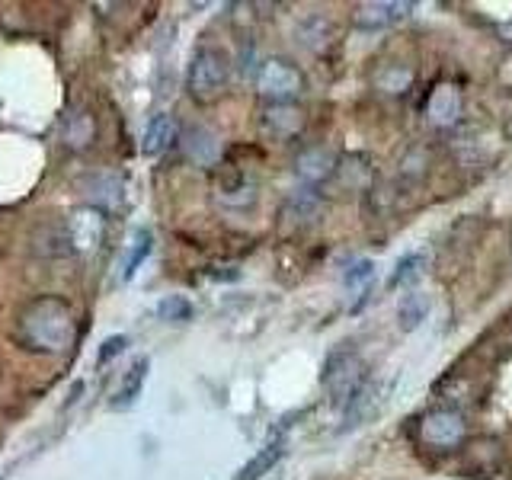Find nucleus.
Masks as SVG:
<instances>
[{
    "label": "nucleus",
    "mask_w": 512,
    "mask_h": 480,
    "mask_svg": "<svg viewBox=\"0 0 512 480\" xmlns=\"http://www.w3.org/2000/svg\"><path fill=\"white\" fill-rule=\"evenodd\" d=\"M183 148H186V154H189L192 160H196V164L212 167V164H218L221 141H218V135L212 132V128L192 125V128H186V135H183Z\"/></svg>",
    "instance_id": "f8f14e48"
},
{
    "label": "nucleus",
    "mask_w": 512,
    "mask_h": 480,
    "mask_svg": "<svg viewBox=\"0 0 512 480\" xmlns=\"http://www.w3.org/2000/svg\"><path fill=\"white\" fill-rule=\"evenodd\" d=\"M285 455V442H269L263 452H256L244 468L237 471V477L234 480H260L266 471H272V464H276L279 458Z\"/></svg>",
    "instance_id": "dca6fc26"
},
{
    "label": "nucleus",
    "mask_w": 512,
    "mask_h": 480,
    "mask_svg": "<svg viewBox=\"0 0 512 480\" xmlns=\"http://www.w3.org/2000/svg\"><path fill=\"white\" fill-rule=\"evenodd\" d=\"M426 314H429V298H426V295H420V292H410V295L400 298V308H397V327L404 330V333H410V330H416V327L423 324Z\"/></svg>",
    "instance_id": "f3484780"
},
{
    "label": "nucleus",
    "mask_w": 512,
    "mask_h": 480,
    "mask_svg": "<svg viewBox=\"0 0 512 480\" xmlns=\"http://www.w3.org/2000/svg\"><path fill=\"white\" fill-rule=\"evenodd\" d=\"M148 253H151V234L138 231L132 237V247H128V256H125V263H122V282L135 279V272L141 269L144 260H148Z\"/></svg>",
    "instance_id": "aec40b11"
},
{
    "label": "nucleus",
    "mask_w": 512,
    "mask_h": 480,
    "mask_svg": "<svg viewBox=\"0 0 512 480\" xmlns=\"http://www.w3.org/2000/svg\"><path fill=\"white\" fill-rule=\"evenodd\" d=\"M461 109H464L461 90L452 87V84H439L436 90L429 93V100H426V119L436 128H448V125L458 122Z\"/></svg>",
    "instance_id": "6e6552de"
},
{
    "label": "nucleus",
    "mask_w": 512,
    "mask_h": 480,
    "mask_svg": "<svg viewBox=\"0 0 512 480\" xmlns=\"http://www.w3.org/2000/svg\"><path fill=\"white\" fill-rule=\"evenodd\" d=\"M375 84H378V90H384V93H407L410 90V84H413V71H400L397 64L394 68H384L378 77H375Z\"/></svg>",
    "instance_id": "4be33fe9"
},
{
    "label": "nucleus",
    "mask_w": 512,
    "mask_h": 480,
    "mask_svg": "<svg viewBox=\"0 0 512 480\" xmlns=\"http://www.w3.org/2000/svg\"><path fill=\"white\" fill-rule=\"evenodd\" d=\"M324 388L330 394L333 407H349V400L356 397L365 388V362L359 352L352 349H340L333 352L324 365Z\"/></svg>",
    "instance_id": "7ed1b4c3"
},
{
    "label": "nucleus",
    "mask_w": 512,
    "mask_h": 480,
    "mask_svg": "<svg viewBox=\"0 0 512 480\" xmlns=\"http://www.w3.org/2000/svg\"><path fill=\"white\" fill-rule=\"evenodd\" d=\"M84 189L90 192L93 202H103V205L116 208L122 202L125 183H122V176H116V173H93L84 180Z\"/></svg>",
    "instance_id": "4468645a"
},
{
    "label": "nucleus",
    "mask_w": 512,
    "mask_h": 480,
    "mask_svg": "<svg viewBox=\"0 0 512 480\" xmlns=\"http://www.w3.org/2000/svg\"><path fill=\"white\" fill-rule=\"evenodd\" d=\"M375 279V263L372 260H356L343 269V288L346 292H356L362 298V292H368V285Z\"/></svg>",
    "instance_id": "6ab92c4d"
},
{
    "label": "nucleus",
    "mask_w": 512,
    "mask_h": 480,
    "mask_svg": "<svg viewBox=\"0 0 512 480\" xmlns=\"http://www.w3.org/2000/svg\"><path fill=\"white\" fill-rule=\"evenodd\" d=\"M125 346H128V336H122V333H116V336H109V340H103L100 352H96V362H100V365L112 362V359H116V356H119V352H125Z\"/></svg>",
    "instance_id": "5701e85b"
},
{
    "label": "nucleus",
    "mask_w": 512,
    "mask_h": 480,
    "mask_svg": "<svg viewBox=\"0 0 512 480\" xmlns=\"http://www.w3.org/2000/svg\"><path fill=\"white\" fill-rule=\"evenodd\" d=\"M423 269H426V256L423 253L400 256V260L394 263V272L388 276V288H410L413 282L423 279Z\"/></svg>",
    "instance_id": "a211bd4d"
},
{
    "label": "nucleus",
    "mask_w": 512,
    "mask_h": 480,
    "mask_svg": "<svg viewBox=\"0 0 512 480\" xmlns=\"http://www.w3.org/2000/svg\"><path fill=\"white\" fill-rule=\"evenodd\" d=\"M420 436L426 445L439 448V452H448V448H458L464 442V436H468V423H464V416L458 410L439 407V410H429L420 420Z\"/></svg>",
    "instance_id": "39448f33"
},
{
    "label": "nucleus",
    "mask_w": 512,
    "mask_h": 480,
    "mask_svg": "<svg viewBox=\"0 0 512 480\" xmlns=\"http://www.w3.org/2000/svg\"><path fill=\"white\" fill-rule=\"evenodd\" d=\"M148 368H151V359L148 356H138L132 365H128V372L122 375L116 394L109 397V410L112 413H125L138 404V397L144 391V381H148Z\"/></svg>",
    "instance_id": "0eeeda50"
},
{
    "label": "nucleus",
    "mask_w": 512,
    "mask_h": 480,
    "mask_svg": "<svg viewBox=\"0 0 512 480\" xmlns=\"http://www.w3.org/2000/svg\"><path fill=\"white\" fill-rule=\"evenodd\" d=\"M23 336L39 352H61L74 340V314L61 298H39L23 314Z\"/></svg>",
    "instance_id": "f257e3e1"
},
{
    "label": "nucleus",
    "mask_w": 512,
    "mask_h": 480,
    "mask_svg": "<svg viewBox=\"0 0 512 480\" xmlns=\"http://www.w3.org/2000/svg\"><path fill=\"white\" fill-rule=\"evenodd\" d=\"M157 317L167 320V324H186L192 317V304L183 295H167L157 301Z\"/></svg>",
    "instance_id": "412c9836"
},
{
    "label": "nucleus",
    "mask_w": 512,
    "mask_h": 480,
    "mask_svg": "<svg viewBox=\"0 0 512 480\" xmlns=\"http://www.w3.org/2000/svg\"><path fill=\"white\" fill-rule=\"evenodd\" d=\"M256 90L269 103H292L304 90V77L292 61L285 58H266L256 71Z\"/></svg>",
    "instance_id": "20e7f679"
},
{
    "label": "nucleus",
    "mask_w": 512,
    "mask_h": 480,
    "mask_svg": "<svg viewBox=\"0 0 512 480\" xmlns=\"http://www.w3.org/2000/svg\"><path fill=\"white\" fill-rule=\"evenodd\" d=\"M176 138H180V125H176L173 116H167V112H160V116H154L148 122V128H144V138H141V151L148 157H160L167 154Z\"/></svg>",
    "instance_id": "9b49d317"
},
{
    "label": "nucleus",
    "mask_w": 512,
    "mask_h": 480,
    "mask_svg": "<svg viewBox=\"0 0 512 480\" xmlns=\"http://www.w3.org/2000/svg\"><path fill=\"white\" fill-rule=\"evenodd\" d=\"M295 173L301 176L304 183H311V186H317V183H324V180H330V176L336 173V154L330 151V148H304L298 157H295Z\"/></svg>",
    "instance_id": "9d476101"
},
{
    "label": "nucleus",
    "mask_w": 512,
    "mask_h": 480,
    "mask_svg": "<svg viewBox=\"0 0 512 480\" xmlns=\"http://www.w3.org/2000/svg\"><path fill=\"white\" fill-rule=\"evenodd\" d=\"M231 77V58L215 45H202L189 61V96L196 103H212L221 96V90L228 87Z\"/></svg>",
    "instance_id": "f03ea898"
},
{
    "label": "nucleus",
    "mask_w": 512,
    "mask_h": 480,
    "mask_svg": "<svg viewBox=\"0 0 512 480\" xmlns=\"http://www.w3.org/2000/svg\"><path fill=\"white\" fill-rule=\"evenodd\" d=\"M96 135V122L90 112H71L68 119H64V128H61V138L68 141V148H87Z\"/></svg>",
    "instance_id": "2eb2a0df"
},
{
    "label": "nucleus",
    "mask_w": 512,
    "mask_h": 480,
    "mask_svg": "<svg viewBox=\"0 0 512 480\" xmlns=\"http://www.w3.org/2000/svg\"><path fill=\"white\" fill-rule=\"evenodd\" d=\"M410 13V4H388V0H381V4H362L352 16V23L359 29H384V26H394L397 20H404Z\"/></svg>",
    "instance_id": "ddd939ff"
},
{
    "label": "nucleus",
    "mask_w": 512,
    "mask_h": 480,
    "mask_svg": "<svg viewBox=\"0 0 512 480\" xmlns=\"http://www.w3.org/2000/svg\"><path fill=\"white\" fill-rule=\"evenodd\" d=\"M304 125V112L295 103H269L263 112V132L272 138H295Z\"/></svg>",
    "instance_id": "1a4fd4ad"
},
{
    "label": "nucleus",
    "mask_w": 512,
    "mask_h": 480,
    "mask_svg": "<svg viewBox=\"0 0 512 480\" xmlns=\"http://www.w3.org/2000/svg\"><path fill=\"white\" fill-rule=\"evenodd\" d=\"M103 231H106V218L100 208H93V205L77 208V212L68 218V228H64L71 250H77V253H93L100 247Z\"/></svg>",
    "instance_id": "423d86ee"
}]
</instances>
